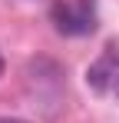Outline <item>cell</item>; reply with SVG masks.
<instances>
[{
	"instance_id": "cell-2",
	"label": "cell",
	"mask_w": 119,
	"mask_h": 123,
	"mask_svg": "<svg viewBox=\"0 0 119 123\" xmlns=\"http://www.w3.org/2000/svg\"><path fill=\"white\" fill-rule=\"evenodd\" d=\"M116 77H119V40H109L106 47H103V53L89 63L86 83H89L96 93H113Z\"/></svg>"
},
{
	"instance_id": "cell-1",
	"label": "cell",
	"mask_w": 119,
	"mask_h": 123,
	"mask_svg": "<svg viewBox=\"0 0 119 123\" xmlns=\"http://www.w3.org/2000/svg\"><path fill=\"white\" fill-rule=\"evenodd\" d=\"M50 17H53L60 33H66V37H86L99 23V7H96V0H56L53 10H50Z\"/></svg>"
},
{
	"instance_id": "cell-3",
	"label": "cell",
	"mask_w": 119,
	"mask_h": 123,
	"mask_svg": "<svg viewBox=\"0 0 119 123\" xmlns=\"http://www.w3.org/2000/svg\"><path fill=\"white\" fill-rule=\"evenodd\" d=\"M0 123H27V120H17V117H0Z\"/></svg>"
},
{
	"instance_id": "cell-5",
	"label": "cell",
	"mask_w": 119,
	"mask_h": 123,
	"mask_svg": "<svg viewBox=\"0 0 119 123\" xmlns=\"http://www.w3.org/2000/svg\"><path fill=\"white\" fill-rule=\"evenodd\" d=\"M0 73H3V57H0Z\"/></svg>"
},
{
	"instance_id": "cell-4",
	"label": "cell",
	"mask_w": 119,
	"mask_h": 123,
	"mask_svg": "<svg viewBox=\"0 0 119 123\" xmlns=\"http://www.w3.org/2000/svg\"><path fill=\"white\" fill-rule=\"evenodd\" d=\"M113 93H116V100H119V77H116V83H113Z\"/></svg>"
}]
</instances>
